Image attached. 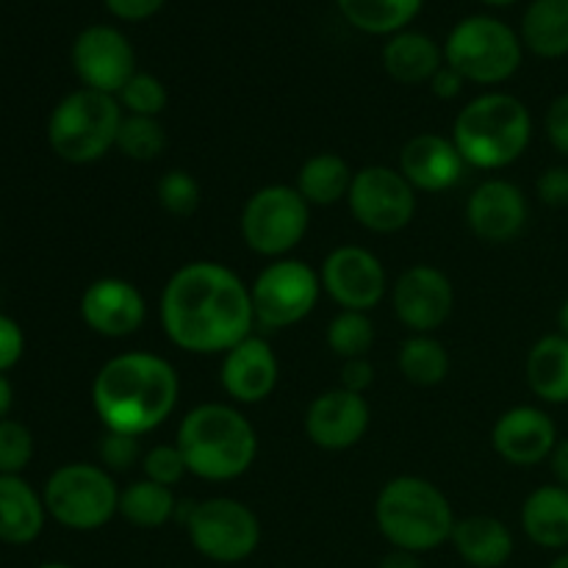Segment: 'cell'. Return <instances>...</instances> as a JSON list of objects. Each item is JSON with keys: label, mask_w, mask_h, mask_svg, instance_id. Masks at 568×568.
I'll return each instance as SVG.
<instances>
[{"label": "cell", "mask_w": 568, "mask_h": 568, "mask_svg": "<svg viewBox=\"0 0 568 568\" xmlns=\"http://www.w3.org/2000/svg\"><path fill=\"white\" fill-rule=\"evenodd\" d=\"M159 322L172 347L192 355H225L253 336L250 286L220 261H189L161 288Z\"/></svg>", "instance_id": "1"}, {"label": "cell", "mask_w": 568, "mask_h": 568, "mask_svg": "<svg viewBox=\"0 0 568 568\" xmlns=\"http://www.w3.org/2000/svg\"><path fill=\"white\" fill-rule=\"evenodd\" d=\"M181 375L164 355L131 349L105 361L92 381V408L109 433L142 438L172 419Z\"/></svg>", "instance_id": "2"}, {"label": "cell", "mask_w": 568, "mask_h": 568, "mask_svg": "<svg viewBox=\"0 0 568 568\" xmlns=\"http://www.w3.org/2000/svg\"><path fill=\"white\" fill-rule=\"evenodd\" d=\"M178 449L189 475L205 483H231L247 475L258 458V433L239 405L203 403L178 425Z\"/></svg>", "instance_id": "3"}, {"label": "cell", "mask_w": 568, "mask_h": 568, "mask_svg": "<svg viewBox=\"0 0 568 568\" xmlns=\"http://www.w3.org/2000/svg\"><path fill=\"white\" fill-rule=\"evenodd\" d=\"M449 139L466 166L497 172L516 164L532 142L530 109L516 94L483 92L458 111Z\"/></svg>", "instance_id": "4"}, {"label": "cell", "mask_w": 568, "mask_h": 568, "mask_svg": "<svg viewBox=\"0 0 568 568\" xmlns=\"http://www.w3.org/2000/svg\"><path fill=\"white\" fill-rule=\"evenodd\" d=\"M455 510L436 483L416 475L392 477L377 491L375 525L392 549L425 555L449 544Z\"/></svg>", "instance_id": "5"}, {"label": "cell", "mask_w": 568, "mask_h": 568, "mask_svg": "<svg viewBox=\"0 0 568 568\" xmlns=\"http://www.w3.org/2000/svg\"><path fill=\"white\" fill-rule=\"evenodd\" d=\"M125 116L114 94L75 89L64 94L50 111L48 144L67 164H94L114 150L120 122Z\"/></svg>", "instance_id": "6"}, {"label": "cell", "mask_w": 568, "mask_h": 568, "mask_svg": "<svg viewBox=\"0 0 568 568\" xmlns=\"http://www.w3.org/2000/svg\"><path fill=\"white\" fill-rule=\"evenodd\" d=\"M444 64L464 75L466 83L477 87H499L519 72L525 59L521 37L508 26L488 14H475L460 20L444 42Z\"/></svg>", "instance_id": "7"}, {"label": "cell", "mask_w": 568, "mask_h": 568, "mask_svg": "<svg viewBox=\"0 0 568 568\" xmlns=\"http://www.w3.org/2000/svg\"><path fill=\"white\" fill-rule=\"evenodd\" d=\"M44 508L55 525L75 532L103 530L120 516V486L100 464H64L42 488Z\"/></svg>", "instance_id": "8"}, {"label": "cell", "mask_w": 568, "mask_h": 568, "mask_svg": "<svg viewBox=\"0 0 568 568\" xmlns=\"http://www.w3.org/2000/svg\"><path fill=\"white\" fill-rule=\"evenodd\" d=\"M189 544L211 564L233 566L253 558L261 547V519L233 497H209L183 510Z\"/></svg>", "instance_id": "9"}, {"label": "cell", "mask_w": 568, "mask_h": 568, "mask_svg": "<svg viewBox=\"0 0 568 568\" xmlns=\"http://www.w3.org/2000/svg\"><path fill=\"white\" fill-rule=\"evenodd\" d=\"M311 227V205L286 183H270L253 192L239 216V231L250 253L261 258H288Z\"/></svg>", "instance_id": "10"}, {"label": "cell", "mask_w": 568, "mask_h": 568, "mask_svg": "<svg viewBox=\"0 0 568 568\" xmlns=\"http://www.w3.org/2000/svg\"><path fill=\"white\" fill-rule=\"evenodd\" d=\"M322 297L320 272L300 258L270 261L250 283L255 325L264 331H286L308 320Z\"/></svg>", "instance_id": "11"}, {"label": "cell", "mask_w": 568, "mask_h": 568, "mask_svg": "<svg viewBox=\"0 0 568 568\" xmlns=\"http://www.w3.org/2000/svg\"><path fill=\"white\" fill-rule=\"evenodd\" d=\"M416 189L397 166L369 164L355 170L347 194V209L364 231L392 236L405 231L416 216Z\"/></svg>", "instance_id": "12"}, {"label": "cell", "mask_w": 568, "mask_h": 568, "mask_svg": "<svg viewBox=\"0 0 568 568\" xmlns=\"http://www.w3.org/2000/svg\"><path fill=\"white\" fill-rule=\"evenodd\" d=\"M322 294L333 300L342 311H364L369 314L388 292V275L383 261L372 250L358 244H342L331 250L320 266Z\"/></svg>", "instance_id": "13"}, {"label": "cell", "mask_w": 568, "mask_h": 568, "mask_svg": "<svg viewBox=\"0 0 568 568\" xmlns=\"http://www.w3.org/2000/svg\"><path fill=\"white\" fill-rule=\"evenodd\" d=\"M72 70L87 89L103 94H120L136 75V53L120 28L89 26L72 42Z\"/></svg>", "instance_id": "14"}, {"label": "cell", "mask_w": 568, "mask_h": 568, "mask_svg": "<svg viewBox=\"0 0 568 568\" xmlns=\"http://www.w3.org/2000/svg\"><path fill=\"white\" fill-rule=\"evenodd\" d=\"M372 425V408L366 394L347 388H327L316 394L305 408V436L325 453H344L364 442Z\"/></svg>", "instance_id": "15"}, {"label": "cell", "mask_w": 568, "mask_h": 568, "mask_svg": "<svg viewBox=\"0 0 568 568\" xmlns=\"http://www.w3.org/2000/svg\"><path fill=\"white\" fill-rule=\"evenodd\" d=\"M394 316L410 333H433L455 308L453 281L433 264H414L392 286Z\"/></svg>", "instance_id": "16"}, {"label": "cell", "mask_w": 568, "mask_h": 568, "mask_svg": "<svg viewBox=\"0 0 568 568\" xmlns=\"http://www.w3.org/2000/svg\"><path fill=\"white\" fill-rule=\"evenodd\" d=\"M464 214L466 225L480 242L508 244L525 233L527 220H530V203L514 181L488 178L471 189Z\"/></svg>", "instance_id": "17"}, {"label": "cell", "mask_w": 568, "mask_h": 568, "mask_svg": "<svg viewBox=\"0 0 568 568\" xmlns=\"http://www.w3.org/2000/svg\"><path fill=\"white\" fill-rule=\"evenodd\" d=\"M558 442V425L538 405H514L503 410L491 427L494 453L519 469L547 464Z\"/></svg>", "instance_id": "18"}, {"label": "cell", "mask_w": 568, "mask_h": 568, "mask_svg": "<svg viewBox=\"0 0 568 568\" xmlns=\"http://www.w3.org/2000/svg\"><path fill=\"white\" fill-rule=\"evenodd\" d=\"M81 320L103 338H128L142 331L148 300L136 283L125 277H98L81 294Z\"/></svg>", "instance_id": "19"}, {"label": "cell", "mask_w": 568, "mask_h": 568, "mask_svg": "<svg viewBox=\"0 0 568 568\" xmlns=\"http://www.w3.org/2000/svg\"><path fill=\"white\" fill-rule=\"evenodd\" d=\"M281 377V364L272 344L261 336H247L222 355L220 386L233 405H258L272 397Z\"/></svg>", "instance_id": "20"}, {"label": "cell", "mask_w": 568, "mask_h": 568, "mask_svg": "<svg viewBox=\"0 0 568 568\" xmlns=\"http://www.w3.org/2000/svg\"><path fill=\"white\" fill-rule=\"evenodd\" d=\"M399 172L405 181L425 194L449 192L460 183L466 172L464 155L455 142L442 133H416L399 150Z\"/></svg>", "instance_id": "21"}, {"label": "cell", "mask_w": 568, "mask_h": 568, "mask_svg": "<svg viewBox=\"0 0 568 568\" xmlns=\"http://www.w3.org/2000/svg\"><path fill=\"white\" fill-rule=\"evenodd\" d=\"M48 521L44 499L22 475H0V541L28 547Z\"/></svg>", "instance_id": "22"}, {"label": "cell", "mask_w": 568, "mask_h": 568, "mask_svg": "<svg viewBox=\"0 0 568 568\" xmlns=\"http://www.w3.org/2000/svg\"><path fill=\"white\" fill-rule=\"evenodd\" d=\"M449 544L471 568H503L514 555V532L497 516H466L453 527Z\"/></svg>", "instance_id": "23"}, {"label": "cell", "mask_w": 568, "mask_h": 568, "mask_svg": "<svg viewBox=\"0 0 568 568\" xmlns=\"http://www.w3.org/2000/svg\"><path fill=\"white\" fill-rule=\"evenodd\" d=\"M521 532L536 547L549 552H566L568 549V488L549 483L527 494L519 514Z\"/></svg>", "instance_id": "24"}, {"label": "cell", "mask_w": 568, "mask_h": 568, "mask_svg": "<svg viewBox=\"0 0 568 568\" xmlns=\"http://www.w3.org/2000/svg\"><path fill=\"white\" fill-rule=\"evenodd\" d=\"M383 67L388 78L403 87H419V83H430V78L442 70L444 50L427 33L399 31L388 37L383 48Z\"/></svg>", "instance_id": "25"}, {"label": "cell", "mask_w": 568, "mask_h": 568, "mask_svg": "<svg viewBox=\"0 0 568 568\" xmlns=\"http://www.w3.org/2000/svg\"><path fill=\"white\" fill-rule=\"evenodd\" d=\"M525 377L544 405H568V338L547 333L527 353Z\"/></svg>", "instance_id": "26"}, {"label": "cell", "mask_w": 568, "mask_h": 568, "mask_svg": "<svg viewBox=\"0 0 568 568\" xmlns=\"http://www.w3.org/2000/svg\"><path fill=\"white\" fill-rule=\"evenodd\" d=\"M353 166L347 164V159L338 153H314L311 159H305L297 170V183L294 189L300 192V197L314 209H327V205L347 203L349 186H353Z\"/></svg>", "instance_id": "27"}, {"label": "cell", "mask_w": 568, "mask_h": 568, "mask_svg": "<svg viewBox=\"0 0 568 568\" xmlns=\"http://www.w3.org/2000/svg\"><path fill=\"white\" fill-rule=\"evenodd\" d=\"M521 44L538 59L568 55V0H532L521 17Z\"/></svg>", "instance_id": "28"}, {"label": "cell", "mask_w": 568, "mask_h": 568, "mask_svg": "<svg viewBox=\"0 0 568 568\" xmlns=\"http://www.w3.org/2000/svg\"><path fill=\"white\" fill-rule=\"evenodd\" d=\"M120 516L139 530H159L178 516L175 488L139 477L120 488Z\"/></svg>", "instance_id": "29"}, {"label": "cell", "mask_w": 568, "mask_h": 568, "mask_svg": "<svg viewBox=\"0 0 568 568\" xmlns=\"http://www.w3.org/2000/svg\"><path fill=\"white\" fill-rule=\"evenodd\" d=\"M425 0H336L344 20L372 37H394L408 31Z\"/></svg>", "instance_id": "30"}, {"label": "cell", "mask_w": 568, "mask_h": 568, "mask_svg": "<svg viewBox=\"0 0 568 568\" xmlns=\"http://www.w3.org/2000/svg\"><path fill=\"white\" fill-rule=\"evenodd\" d=\"M399 375L419 388H433L447 381L449 353L433 333H410L397 353Z\"/></svg>", "instance_id": "31"}, {"label": "cell", "mask_w": 568, "mask_h": 568, "mask_svg": "<svg viewBox=\"0 0 568 568\" xmlns=\"http://www.w3.org/2000/svg\"><path fill=\"white\" fill-rule=\"evenodd\" d=\"M327 347L342 361L369 358V349L375 344V322L364 311H338L327 325Z\"/></svg>", "instance_id": "32"}, {"label": "cell", "mask_w": 568, "mask_h": 568, "mask_svg": "<svg viewBox=\"0 0 568 568\" xmlns=\"http://www.w3.org/2000/svg\"><path fill=\"white\" fill-rule=\"evenodd\" d=\"M114 150H120L131 161H155L166 150V131L155 116H133L125 114L120 122Z\"/></svg>", "instance_id": "33"}, {"label": "cell", "mask_w": 568, "mask_h": 568, "mask_svg": "<svg viewBox=\"0 0 568 568\" xmlns=\"http://www.w3.org/2000/svg\"><path fill=\"white\" fill-rule=\"evenodd\" d=\"M155 197L159 205L175 220H189L194 211L200 209V200H203V189H200L197 178L189 170H166L164 175L155 183Z\"/></svg>", "instance_id": "34"}, {"label": "cell", "mask_w": 568, "mask_h": 568, "mask_svg": "<svg viewBox=\"0 0 568 568\" xmlns=\"http://www.w3.org/2000/svg\"><path fill=\"white\" fill-rule=\"evenodd\" d=\"M116 100H120L125 114L155 116V120H159V116L164 114L166 103H170V92H166L161 78L150 75V72H136V75L122 87Z\"/></svg>", "instance_id": "35"}, {"label": "cell", "mask_w": 568, "mask_h": 568, "mask_svg": "<svg viewBox=\"0 0 568 568\" xmlns=\"http://www.w3.org/2000/svg\"><path fill=\"white\" fill-rule=\"evenodd\" d=\"M37 444L33 433L22 422H0V475H22L31 466Z\"/></svg>", "instance_id": "36"}, {"label": "cell", "mask_w": 568, "mask_h": 568, "mask_svg": "<svg viewBox=\"0 0 568 568\" xmlns=\"http://www.w3.org/2000/svg\"><path fill=\"white\" fill-rule=\"evenodd\" d=\"M186 475V460H183L178 444H155L142 455V477H148V480L175 488Z\"/></svg>", "instance_id": "37"}, {"label": "cell", "mask_w": 568, "mask_h": 568, "mask_svg": "<svg viewBox=\"0 0 568 568\" xmlns=\"http://www.w3.org/2000/svg\"><path fill=\"white\" fill-rule=\"evenodd\" d=\"M142 442L125 433H109L100 436L98 444V460L105 471L111 475H125L133 466H142Z\"/></svg>", "instance_id": "38"}, {"label": "cell", "mask_w": 568, "mask_h": 568, "mask_svg": "<svg viewBox=\"0 0 568 568\" xmlns=\"http://www.w3.org/2000/svg\"><path fill=\"white\" fill-rule=\"evenodd\" d=\"M536 194L549 209H568V164H555L538 175Z\"/></svg>", "instance_id": "39"}, {"label": "cell", "mask_w": 568, "mask_h": 568, "mask_svg": "<svg viewBox=\"0 0 568 568\" xmlns=\"http://www.w3.org/2000/svg\"><path fill=\"white\" fill-rule=\"evenodd\" d=\"M544 133H547V142L552 144L555 153L568 159V92L558 94L549 103L547 114H544Z\"/></svg>", "instance_id": "40"}, {"label": "cell", "mask_w": 568, "mask_h": 568, "mask_svg": "<svg viewBox=\"0 0 568 568\" xmlns=\"http://www.w3.org/2000/svg\"><path fill=\"white\" fill-rule=\"evenodd\" d=\"M22 353H26V333L9 314H0V375L14 369Z\"/></svg>", "instance_id": "41"}, {"label": "cell", "mask_w": 568, "mask_h": 568, "mask_svg": "<svg viewBox=\"0 0 568 568\" xmlns=\"http://www.w3.org/2000/svg\"><path fill=\"white\" fill-rule=\"evenodd\" d=\"M105 9L125 22H144L164 9L166 0H103Z\"/></svg>", "instance_id": "42"}, {"label": "cell", "mask_w": 568, "mask_h": 568, "mask_svg": "<svg viewBox=\"0 0 568 568\" xmlns=\"http://www.w3.org/2000/svg\"><path fill=\"white\" fill-rule=\"evenodd\" d=\"M375 383V366L369 358H353L342 364V388L355 394H366Z\"/></svg>", "instance_id": "43"}, {"label": "cell", "mask_w": 568, "mask_h": 568, "mask_svg": "<svg viewBox=\"0 0 568 568\" xmlns=\"http://www.w3.org/2000/svg\"><path fill=\"white\" fill-rule=\"evenodd\" d=\"M464 83L466 81L460 72H455L453 67L444 64L442 70L430 78V83H427V87H430V92L436 94L438 100H455L460 92H464Z\"/></svg>", "instance_id": "44"}, {"label": "cell", "mask_w": 568, "mask_h": 568, "mask_svg": "<svg viewBox=\"0 0 568 568\" xmlns=\"http://www.w3.org/2000/svg\"><path fill=\"white\" fill-rule=\"evenodd\" d=\"M549 469H552V477L558 486L568 488V438H560L558 447L549 455Z\"/></svg>", "instance_id": "45"}, {"label": "cell", "mask_w": 568, "mask_h": 568, "mask_svg": "<svg viewBox=\"0 0 568 568\" xmlns=\"http://www.w3.org/2000/svg\"><path fill=\"white\" fill-rule=\"evenodd\" d=\"M377 568H422V555L405 552V549H392Z\"/></svg>", "instance_id": "46"}, {"label": "cell", "mask_w": 568, "mask_h": 568, "mask_svg": "<svg viewBox=\"0 0 568 568\" xmlns=\"http://www.w3.org/2000/svg\"><path fill=\"white\" fill-rule=\"evenodd\" d=\"M11 405H14V388H11L9 377L0 375V422L9 419Z\"/></svg>", "instance_id": "47"}, {"label": "cell", "mask_w": 568, "mask_h": 568, "mask_svg": "<svg viewBox=\"0 0 568 568\" xmlns=\"http://www.w3.org/2000/svg\"><path fill=\"white\" fill-rule=\"evenodd\" d=\"M558 333L568 338V297L560 303V308H558Z\"/></svg>", "instance_id": "48"}, {"label": "cell", "mask_w": 568, "mask_h": 568, "mask_svg": "<svg viewBox=\"0 0 568 568\" xmlns=\"http://www.w3.org/2000/svg\"><path fill=\"white\" fill-rule=\"evenodd\" d=\"M549 568H568V549H566V552H558V558L549 564Z\"/></svg>", "instance_id": "49"}, {"label": "cell", "mask_w": 568, "mask_h": 568, "mask_svg": "<svg viewBox=\"0 0 568 568\" xmlns=\"http://www.w3.org/2000/svg\"><path fill=\"white\" fill-rule=\"evenodd\" d=\"M483 3H488V6H514L516 0H483Z\"/></svg>", "instance_id": "50"}, {"label": "cell", "mask_w": 568, "mask_h": 568, "mask_svg": "<svg viewBox=\"0 0 568 568\" xmlns=\"http://www.w3.org/2000/svg\"><path fill=\"white\" fill-rule=\"evenodd\" d=\"M37 568H75V566H70V564H42Z\"/></svg>", "instance_id": "51"}]
</instances>
